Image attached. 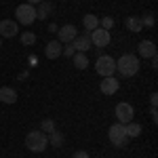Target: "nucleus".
Listing matches in <instances>:
<instances>
[{"mask_svg": "<svg viewBox=\"0 0 158 158\" xmlns=\"http://www.w3.org/2000/svg\"><path fill=\"white\" fill-rule=\"evenodd\" d=\"M139 65H141L139 57L127 53V55H122L120 59H116V72H120L122 76H135L139 72Z\"/></svg>", "mask_w": 158, "mask_h": 158, "instance_id": "1", "label": "nucleus"}, {"mask_svg": "<svg viewBox=\"0 0 158 158\" xmlns=\"http://www.w3.org/2000/svg\"><path fill=\"white\" fill-rule=\"evenodd\" d=\"M47 146H49V137H47V133H42V131H32V133H27V137H25V148L30 152H34V154L44 152Z\"/></svg>", "mask_w": 158, "mask_h": 158, "instance_id": "2", "label": "nucleus"}, {"mask_svg": "<svg viewBox=\"0 0 158 158\" xmlns=\"http://www.w3.org/2000/svg\"><path fill=\"white\" fill-rule=\"evenodd\" d=\"M15 17H17V23H23V25H32L36 21V9L32 6V4H19L17 9H15Z\"/></svg>", "mask_w": 158, "mask_h": 158, "instance_id": "3", "label": "nucleus"}, {"mask_svg": "<svg viewBox=\"0 0 158 158\" xmlns=\"http://www.w3.org/2000/svg\"><path fill=\"white\" fill-rule=\"evenodd\" d=\"M108 137H110V141H112L114 148H124L129 143V137L124 135V124H122V122H116V124L110 127Z\"/></svg>", "mask_w": 158, "mask_h": 158, "instance_id": "4", "label": "nucleus"}, {"mask_svg": "<svg viewBox=\"0 0 158 158\" xmlns=\"http://www.w3.org/2000/svg\"><path fill=\"white\" fill-rule=\"evenodd\" d=\"M95 70H97L99 76H114L116 72V59H112L110 55H101L97 61H95Z\"/></svg>", "mask_w": 158, "mask_h": 158, "instance_id": "5", "label": "nucleus"}, {"mask_svg": "<svg viewBox=\"0 0 158 158\" xmlns=\"http://www.w3.org/2000/svg\"><path fill=\"white\" fill-rule=\"evenodd\" d=\"M89 36H91V42H93V47H97V49H103V47H108L110 40H112V34H110L108 30H103V27H97V30H93Z\"/></svg>", "mask_w": 158, "mask_h": 158, "instance_id": "6", "label": "nucleus"}, {"mask_svg": "<svg viewBox=\"0 0 158 158\" xmlns=\"http://www.w3.org/2000/svg\"><path fill=\"white\" fill-rule=\"evenodd\" d=\"M114 114H116L118 122L127 124V122H131V120H133L135 110H133V106H131V103H127V101H120V103L116 106V110H114Z\"/></svg>", "mask_w": 158, "mask_h": 158, "instance_id": "7", "label": "nucleus"}, {"mask_svg": "<svg viewBox=\"0 0 158 158\" xmlns=\"http://www.w3.org/2000/svg\"><path fill=\"white\" fill-rule=\"evenodd\" d=\"M89 34H91V32H85V34L76 36L72 42H70V44L74 47V51H76V53H86V51L93 47V42H91V36H89Z\"/></svg>", "mask_w": 158, "mask_h": 158, "instance_id": "8", "label": "nucleus"}, {"mask_svg": "<svg viewBox=\"0 0 158 158\" xmlns=\"http://www.w3.org/2000/svg\"><path fill=\"white\" fill-rule=\"evenodd\" d=\"M17 34H19L17 21H11V19H2L0 21V38H13Z\"/></svg>", "mask_w": 158, "mask_h": 158, "instance_id": "9", "label": "nucleus"}, {"mask_svg": "<svg viewBox=\"0 0 158 158\" xmlns=\"http://www.w3.org/2000/svg\"><path fill=\"white\" fill-rule=\"evenodd\" d=\"M57 34H59V42H63V44H70L74 38L78 36V30H76V25L65 23V25H61V30H57Z\"/></svg>", "mask_w": 158, "mask_h": 158, "instance_id": "10", "label": "nucleus"}, {"mask_svg": "<svg viewBox=\"0 0 158 158\" xmlns=\"http://www.w3.org/2000/svg\"><path fill=\"white\" fill-rule=\"evenodd\" d=\"M118 89H120V82H118L114 76H106V78L101 80V85H99V91H101L103 95H114Z\"/></svg>", "mask_w": 158, "mask_h": 158, "instance_id": "11", "label": "nucleus"}, {"mask_svg": "<svg viewBox=\"0 0 158 158\" xmlns=\"http://www.w3.org/2000/svg\"><path fill=\"white\" fill-rule=\"evenodd\" d=\"M137 53H139L143 59H152V57H156V44H154L152 40H141L139 47H137Z\"/></svg>", "mask_w": 158, "mask_h": 158, "instance_id": "12", "label": "nucleus"}, {"mask_svg": "<svg viewBox=\"0 0 158 158\" xmlns=\"http://www.w3.org/2000/svg\"><path fill=\"white\" fill-rule=\"evenodd\" d=\"M61 51H63V47H61L59 40H51L49 44L44 47V55H47L49 59H57V57L61 55Z\"/></svg>", "mask_w": 158, "mask_h": 158, "instance_id": "13", "label": "nucleus"}, {"mask_svg": "<svg viewBox=\"0 0 158 158\" xmlns=\"http://www.w3.org/2000/svg\"><path fill=\"white\" fill-rule=\"evenodd\" d=\"M0 101H2V103L13 106V103L17 101V91H15V89H11V86H2V89H0Z\"/></svg>", "mask_w": 158, "mask_h": 158, "instance_id": "14", "label": "nucleus"}, {"mask_svg": "<svg viewBox=\"0 0 158 158\" xmlns=\"http://www.w3.org/2000/svg\"><path fill=\"white\" fill-rule=\"evenodd\" d=\"M82 25H85L86 32H93V30L99 27V17L95 13H89V15H85V19H82Z\"/></svg>", "mask_w": 158, "mask_h": 158, "instance_id": "15", "label": "nucleus"}, {"mask_svg": "<svg viewBox=\"0 0 158 158\" xmlns=\"http://www.w3.org/2000/svg\"><path fill=\"white\" fill-rule=\"evenodd\" d=\"M124 135H127V137H129V139H131V137H139V135H141V124H139V122H127V124H124Z\"/></svg>", "mask_w": 158, "mask_h": 158, "instance_id": "16", "label": "nucleus"}, {"mask_svg": "<svg viewBox=\"0 0 158 158\" xmlns=\"http://www.w3.org/2000/svg\"><path fill=\"white\" fill-rule=\"evenodd\" d=\"M72 63L76 65V70H86V68H89V57H86L85 53H74Z\"/></svg>", "mask_w": 158, "mask_h": 158, "instance_id": "17", "label": "nucleus"}, {"mask_svg": "<svg viewBox=\"0 0 158 158\" xmlns=\"http://www.w3.org/2000/svg\"><path fill=\"white\" fill-rule=\"evenodd\" d=\"M51 13H53V4L42 0V2H40V9H36V19H42V21H44Z\"/></svg>", "mask_w": 158, "mask_h": 158, "instance_id": "18", "label": "nucleus"}, {"mask_svg": "<svg viewBox=\"0 0 158 158\" xmlns=\"http://www.w3.org/2000/svg\"><path fill=\"white\" fill-rule=\"evenodd\" d=\"M124 25H127V30H131L133 34H137V32L143 30V25H141V19H139V17H127Z\"/></svg>", "mask_w": 158, "mask_h": 158, "instance_id": "19", "label": "nucleus"}, {"mask_svg": "<svg viewBox=\"0 0 158 158\" xmlns=\"http://www.w3.org/2000/svg\"><path fill=\"white\" fill-rule=\"evenodd\" d=\"M49 143L55 148H61L63 146V141H65V137H63V133H59V131H53V133H49Z\"/></svg>", "mask_w": 158, "mask_h": 158, "instance_id": "20", "label": "nucleus"}, {"mask_svg": "<svg viewBox=\"0 0 158 158\" xmlns=\"http://www.w3.org/2000/svg\"><path fill=\"white\" fill-rule=\"evenodd\" d=\"M36 42V34H32V32H23L21 34V44L23 47H32Z\"/></svg>", "mask_w": 158, "mask_h": 158, "instance_id": "21", "label": "nucleus"}, {"mask_svg": "<svg viewBox=\"0 0 158 158\" xmlns=\"http://www.w3.org/2000/svg\"><path fill=\"white\" fill-rule=\"evenodd\" d=\"M40 127H42L44 133H53V131H57V129H55V120H51V118H44Z\"/></svg>", "mask_w": 158, "mask_h": 158, "instance_id": "22", "label": "nucleus"}, {"mask_svg": "<svg viewBox=\"0 0 158 158\" xmlns=\"http://www.w3.org/2000/svg\"><path fill=\"white\" fill-rule=\"evenodd\" d=\"M99 27H103V30H112L114 27V19L112 17H103V19H99Z\"/></svg>", "mask_w": 158, "mask_h": 158, "instance_id": "23", "label": "nucleus"}, {"mask_svg": "<svg viewBox=\"0 0 158 158\" xmlns=\"http://www.w3.org/2000/svg\"><path fill=\"white\" fill-rule=\"evenodd\" d=\"M139 19H141V25H148V27H152V25H154V15H152V13H148V15L139 17Z\"/></svg>", "mask_w": 158, "mask_h": 158, "instance_id": "24", "label": "nucleus"}, {"mask_svg": "<svg viewBox=\"0 0 158 158\" xmlns=\"http://www.w3.org/2000/svg\"><path fill=\"white\" fill-rule=\"evenodd\" d=\"M61 53H63V55H65V57H72L74 53H76V51H74V47L72 44H65V47H63V51H61Z\"/></svg>", "mask_w": 158, "mask_h": 158, "instance_id": "25", "label": "nucleus"}, {"mask_svg": "<svg viewBox=\"0 0 158 158\" xmlns=\"http://www.w3.org/2000/svg\"><path fill=\"white\" fill-rule=\"evenodd\" d=\"M150 103H152V108H156V103H158V93H152V95H150Z\"/></svg>", "mask_w": 158, "mask_h": 158, "instance_id": "26", "label": "nucleus"}, {"mask_svg": "<svg viewBox=\"0 0 158 158\" xmlns=\"http://www.w3.org/2000/svg\"><path fill=\"white\" fill-rule=\"evenodd\" d=\"M72 158H91V156H89L86 152H82V150H80V152H74V156H72Z\"/></svg>", "mask_w": 158, "mask_h": 158, "instance_id": "27", "label": "nucleus"}, {"mask_svg": "<svg viewBox=\"0 0 158 158\" xmlns=\"http://www.w3.org/2000/svg\"><path fill=\"white\" fill-rule=\"evenodd\" d=\"M150 114H152V120L158 122V112H156V108H152V110H150Z\"/></svg>", "mask_w": 158, "mask_h": 158, "instance_id": "28", "label": "nucleus"}, {"mask_svg": "<svg viewBox=\"0 0 158 158\" xmlns=\"http://www.w3.org/2000/svg\"><path fill=\"white\" fill-rule=\"evenodd\" d=\"M25 2H27V4H32V6H34V4H40V2H42V0H25Z\"/></svg>", "mask_w": 158, "mask_h": 158, "instance_id": "29", "label": "nucleus"}, {"mask_svg": "<svg viewBox=\"0 0 158 158\" xmlns=\"http://www.w3.org/2000/svg\"><path fill=\"white\" fill-rule=\"evenodd\" d=\"M0 47H2V38H0Z\"/></svg>", "mask_w": 158, "mask_h": 158, "instance_id": "30", "label": "nucleus"}, {"mask_svg": "<svg viewBox=\"0 0 158 158\" xmlns=\"http://www.w3.org/2000/svg\"><path fill=\"white\" fill-rule=\"evenodd\" d=\"M61 2H65V0H61Z\"/></svg>", "mask_w": 158, "mask_h": 158, "instance_id": "31", "label": "nucleus"}]
</instances>
